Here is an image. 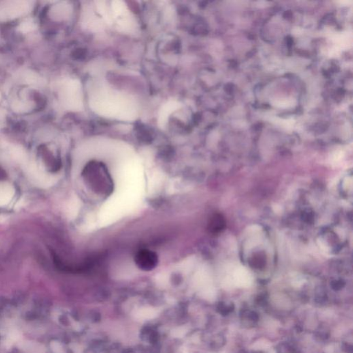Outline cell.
<instances>
[{
    "label": "cell",
    "mask_w": 353,
    "mask_h": 353,
    "mask_svg": "<svg viewBox=\"0 0 353 353\" xmlns=\"http://www.w3.org/2000/svg\"><path fill=\"white\" fill-rule=\"evenodd\" d=\"M85 174L90 188L97 193L107 195L109 192L112 191V180L105 168L92 164L86 169Z\"/></svg>",
    "instance_id": "1"
},
{
    "label": "cell",
    "mask_w": 353,
    "mask_h": 353,
    "mask_svg": "<svg viewBox=\"0 0 353 353\" xmlns=\"http://www.w3.org/2000/svg\"><path fill=\"white\" fill-rule=\"evenodd\" d=\"M135 262L139 269L145 271H151L158 265V255L150 250L143 249L135 255Z\"/></svg>",
    "instance_id": "2"
},
{
    "label": "cell",
    "mask_w": 353,
    "mask_h": 353,
    "mask_svg": "<svg viewBox=\"0 0 353 353\" xmlns=\"http://www.w3.org/2000/svg\"><path fill=\"white\" fill-rule=\"evenodd\" d=\"M224 226V220L220 215H215L211 218L209 223V229L212 233L220 231Z\"/></svg>",
    "instance_id": "4"
},
{
    "label": "cell",
    "mask_w": 353,
    "mask_h": 353,
    "mask_svg": "<svg viewBox=\"0 0 353 353\" xmlns=\"http://www.w3.org/2000/svg\"><path fill=\"white\" fill-rule=\"evenodd\" d=\"M157 315H158V311L156 309H150H150H148V308L141 309L137 311L135 313L136 318L143 320L154 319L156 318Z\"/></svg>",
    "instance_id": "5"
},
{
    "label": "cell",
    "mask_w": 353,
    "mask_h": 353,
    "mask_svg": "<svg viewBox=\"0 0 353 353\" xmlns=\"http://www.w3.org/2000/svg\"><path fill=\"white\" fill-rule=\"evenodd\" d=\"M13 190L10 186H0V206L7 205L12 199Z\"/></svg>",
    "instance_id": "3"
}]
</instances>
